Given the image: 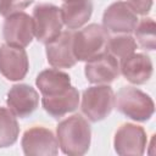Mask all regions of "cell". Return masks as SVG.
I'll use <instances>...</instances> for the list:
<instances>
[{"label":"cell","instance_id":"cell-8","mask_svg":"<svg viewBox=\"0 0 156 156\" xmlns=\"http://www.w3.org/2000/svg\"><path fill=\"white\" fill-rule=\"evenodd\" d=\"M57 139L44 127H33L23 134L22 147L28 156H52L57 154Z\"/></svg>","mask_w":156,"mask_h":156},{"label":"cell","instance_id":"cell-5","mask_svg":"<svg viewBox=\"0 0 156 156\" xmlns=\"http://www.w3.org/2000/svg\"><path fill=\"white\" fill-rule=\"evenodd\" d=\"M34 37L40 43H49L56 38L62 29L61 11L52 4H39L33 10Z\"/></svg>","mask_w":156,"mask_h":156},{"label":"cell","instance_id":"cell-11","mask_svg":"<svg viewBox=\"0 0 156 156\" xmlns=\"http://www.w3.org/2000/svg\"><path fill=\"white\" fill-rule=\"evenodd\" d=\"M48 62L55 68H71L77 60L73 54V33L61 32L56 38L46 43Z\"/></svg>","mask_w":156,"mask_h":156},{"label":"cell","instance_id":"cell-18","mask_svg":"<svg viewBox=\"0 0 156 156\" xmlns=\"http://www.w3.org/2000/svg\"><path fill=\"white\" fill-rule=\"evenodd\" d=\"M20 127L15 115L4 107H0V147H7L16 143Z\"/></svg>","mask_w":156,"mask_h":156},{"label":"cell","instance_id":"cell-16","mask_svg":"<svg viewBox=\"0 0 156 156\" xmlns=\"http://www.w3.org/2000/svg\"><path fill=\"white\" fill-rule=\"evenodd\" d=\"M63 24L69 29L80 28L93 12L91 0H66L60 9Z\"/></svg>","mask_w":156,"mask_h":156},{"label":"cell","instance_id":"cell-14","mask_svg":"<svg viewBox=\"0 0 156 156\" xmlns=\"http://www.w3.org/2000/svg\"><path fill=\"white\" fill-rule=\"evenodd\" d=\"M119 71L130 83L144 84L150 79L152 74V63L149 56L133 52L121 58Z\"/></svg>","mask_w":156,"mask_h":156},{"label":"cell","instance_id":"cell-21","mask_svg":"<svg viewBox=\"0 0 156 156\" xmlns=\"http://www.w3.org/2000/svg\"><path fill=\"white\" fill-rule=\"evenodd\" d=\"M32 2L33 0H0V15L7 17L12 13L21 12Z\"/></svg>","mask_w":156,"mask_h":156},{"label":"cell","instance_id":"cell-13","mask_svg":"<svg viewBox=\"0 0 156 156\" xmlns=\"http://www.w3.org/2000/svg\"><path fill=\"white\" fill-rule=\"evenodd\" d=\"M6 104L9 106V110L15 116L24 118L38 107L39 95L30 85L16 84L10 89Z\"/></svg>","mask_w":156,"mask_h":156},{"label":"cell","instance_id":"cell-9","mask_svg":"<svg viewBox=\"0 0 156 156\" xmlns=\"http://www.w3.org/2000/svg\"><path fill=\"white\" fill-rule=\"evenodd\" d=\"M115 150L122 156H140L146 146L145 130L135 124L126 123L118 128L115 135Z\"/></svg>","mask_w":156,"mask_h":156},{"label":"cell","instance_id":"cell-10","mask_svg":"<svg viewBox=\"0 0 156 156\" xmlns=\"http://www.w3.org/2000/svg\"><path fill=\"white\" fill-rule=\"evenodd\" d=\"M28 71V57L23 48L4 44L0 48V73L9 80L24 78Z\"/></svg>","mask_w":156,"mask_h":156},{"label":"cell","instance_id":"cell-6","mask_svg":"<svg viewBox=\"0 0 156 156\" xmlns=\"http://www.w3.org/2000/svg\"><path fill=\"white\" fill-rule=\"evenodd\" d=\"M102 23L104 28L111 33L128 34L138 24V16L128 2L116 1L105 10Z\"/></svg>","mask_w":156,"mask_h":156},{"label":"cell","instance_id":"cell-1","mask_svg":"<svg viewBox=\"0 0 156 156\" xmlns=\"http://www.w3.org/2000/svg\"><path fill=\"white\" fill-rule=\"evenodd\" d=\"M56 134L57 143L66 155L80 156L89 149L91 130L88 121L80 115H73L60 122Z\"/></svg>","mask_w":156,"mask_h":156},{"label":"cell","instance_id":"cell-17","mask_svg":"<svg viewBox=\"0 0 156 156\" xmlns=\"http://www.w3.org/2000/svg\"><path fill=\"white\" fill-rule=\"evenodd\" d=\"M35 83L43 96L57 95L71 88L69 76L58 69H45L40 72Z\"/></svg>","mask_w":156,"mask_h":156},{"label":"cell","instance_id":"cell-20","mask_svg":"<svg viewBox=\"0 0 156 156\" xmlns=\"http://www.w3.org/2000/svg\"><path fill=\"white\" fill-rule=\"evenodd\" d=\"M138 44L144 50H155L156 48V24L152 18H143L134 28Z\"/></svg>","mask_w":156,"mask_h":156},{"label":"cell","instance_id":"cell-3","mask_svg":"<svg viewBox=\"0 0 156 156\" xmlns=\"http://www.w3.org/2000/svg\"><path fill=\"white\" fill-rule=\"evenodd\" d=\"M115 104L121 113L139 122L147 121L155 110L151 98L134 87L121 88L115 96Z\"/></svg>","mask_w":156,"mask_h":156},{"label":"cell","instance_id":"cell-7","mask_svg":"<svg viewBox=\"0 0 156 156\" xmlns=\"http://www.w3.org/2000/svg\"><path fill=\"white\" fill-rule=\"evenodd\" d=\"M2 34L6 44L26 48L34 37L33 18L22 11L7 16L2 26Z\"/></svg>","mask_w":156,"mask_h":156},{"label":"cell","instance_id":"cell-23","mask_svg":"<svg viewBox=\"0 0 156 156\" xmlns=\"http://www.w3.org/2000/svg\"><path fill=\"white\" fill-rule=\"evenodd\" d=\"M63 1H66V0H63Z\"/></svg>","mask_w":156,"mask_h":156},{"label":"cell","instance_id":"cell-22","mask_svg":"<svg viewBox=\"0 0 156 156\" xmlns=\"http://www.w3.org/2000/svg\"><path fill=\"white\" fill-rule=\"evenodd\" d=\"M127 2L136 13L140 15H146L152 6V0H127Z\"/></svg>","mask_w":156,"mask_h":156},{"label":"cell","instance_id":"cell-19","mask_svg":"<svg viewBox=\"0 0 156 156\" xmlns=\"http://www.w3.org/2000/svg\"><path fill=\"white\" fill-rule=\"evenodd\" d=\"M136 49V41L129 34H117L112 38H108L106 50L112 56L123 58L133 54Z\"/></svg>","mask_w":156,"mask_h":156},{"label":"cell","instance_id":"cell-2","mask_svg":"<svg viewBox=\"0 0 156 156\" xmlns=\"http://www.w3.org/2000/svg\"><path fill=\"white\" fill-rule=\"evenodd\" d=\"M107 30L100 24H89L73 34V54L76 60L89 61L104 54L107 46Z\"/></svg>","mask_w":156,"mask_h":156},{"label":"cell","instance_id":"cell-15","mask_svg":"<svg viewBox=\"0 0 156 156\" xmlns=\"http://www.w3.org/2000/svg\"><path fill=\"white\" fill-rule=\"evenodd\" d=\"M79 104V93L74 87H71L66 91L52 95L43 96L41 105L44 110L54 118H61L65 115L74 111Z\"/></svg>","mask_w":156,"mask_h":156},{"label":"cell","instance_id":"cell-12","mask_svg":"<svg viewBox=\"0 0 156 156\" xmlns=\"http://www.w3.org/2000/svg\"><path fill=\"white\" fill-rule=\"evenodd\" d=\"M84 73L88 82L93 84H107L119 76V65L115 56L105 51L87 61Z\"/></svg>","mask_w":156,"mask_h":156},{"label":"cell","instance_id":"cell-4","mask_svg":"<svg viewBox=\"0 0 156 156\" xmlns=\"http://www.w3.org/2000/svg\"><path fill=\"white\" fill-rule=\"evenodd\" d=\"M115 105L113 90L107 85L90 87L83 91L82 112L91 122L106 118Z\"/></svg>","mask_w":156,"mask_h":156}]
</instances>
